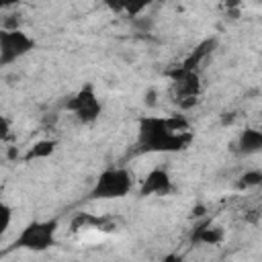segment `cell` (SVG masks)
Masks as SVG:
<instances>
[{
	"mask_svg": "<svg viewBox=\"0 0 262 262\" xmlns=\"http://www.w3.org/2000/svg\"><path fill=\"white\" fill-rule=\"evenodd\" d=\"M6 6H8V4H4V2H0V10H2V8H6Z\"/></svg>",
	"mask_w": 262,
	"mask_h": 262,
	"instance_id": "cell-18",
	"label": "cell"
},
{
	"mask_svg": "<svg viewBox=\"0 0 262 262\" xmlns=\"http://www.w3.org/2000/svg\"><path fill=\"white\" fill-rule=\"evenodd\" d=\"M162 262H182V256L180 254H168V256H164Z\"/></svg>",
	"mask_w": 262,
	"mask_h": 262,
	"instance_id": "cell-15",
	"label": "cell"
},
{
	"mask_svg": "<svg viewBox=\"0 0 262 262\" xmlns=\"http://www.w3.org/2000/svg\"><path fill=\"white\" fill-rule=\"evenodd\" d=\"M260 182H262V172L260 170H248L246 174H242L239 178H237V188L239 190H248V188H256V186H260Z\"/></svg>",
	"mask_w": 262,
	"mask_h": 262,
	"instance_id": "cell-11",
	"label": "cell"
},
{
	"mask_svg": "<svg viewBox=\"0 0 262 262\" xmlns=\"http://www.w3.org/2000/svg\"><path fill=\"white\" fill-rule=\"evenodd\" d=\"M223 239H225V229L221 225H213V223L196 227L192 231V235H190L192 244H205V246H217Z\"/></svg>",
	"mask_w": 262,
	"mask_h": 262,
	"instance_id": "cell-8",
	"label": "cell"
},
{
	"mask_svg": "<svg viewBox=\"0 0 262 262\" xmlns=\"http://www.w3.org/2000/svg\"><path fill=\"white\" fill-rule=\"evenodd\" d=\"M192 143V133L182 131V133H172L168 127L166 117H154L145 115L139 119V129H137V151H160V154H172V151H182Z\"/></svg>",
	"mask_w": 262,
	"mask_h": 262,
	"instance_id": "cell-1",
	"label": "cell"
},
{
	"mask_svg": "<svg viewBox=\"0 0 262 262\" xmlns=\"http://www.w3.org/2000/svg\"><path fill=\"white\" fill-rule=\"evenodd\" d=\"M8 158H10V160L18 158V151H16V147H10V149H8Z\"/></svg>",
	"mask_w": 262,
	"mask_h": 262,
	"instance_id": "cell-17",
	"label": "cell"
},
{
	"mask_svg": "<svg viewBox=\"0 0 262 262\" xmlns=\"http://www.w3.org/2000/svg\"><path fill=\"white\" fill-rule=\"evenodd\" d=\"M237 149H239V154H246V156L258 154L262 149V133L254 127L244 129L237 137Z\"/></svg>",
	"mask_w": 262,
	"mask_h": 262,
	"instance_id": "cell-9",
	"label": "cell"
},
{
	"mask_svg": "<svg viewBox=\"0 0 262 262\" xmlns=\"http://www.w3.org/2000/svg\"><path fill=\"white\" fill-rule=\"evenodd\" d=\"M203 213H205V207H203V205H196V207L192 209V215H194V217H201Z\"/></svg>",
	"mask_w": 262,
	"mask_h": 262,
	"instance_id": "cell-16",
	"label": "cell"
},
{
	"mask_svg": "<svg viewBox=\"0 0 262 262\" xmlns=\"http://www.w3.org/2000/svg\"><path fill=\"white\" fill-rule=\"evenodd\" d=\"M172 178L164 168H154L151 172H147V176L143 178L141 186H139V196H164L172 192Z\"/></svg>",
	"mask_w": 262,
	"mask_h": 262,
	"instance_id": "cell-6",
	"label": "cell"
},
{
	"mask_svg": "<svg viewBox=\"0 0 262 262\" xmlns=\"http://www.w3.org/2000/svg\"><path fill=\"white\" fill-rule=\"evenodd\" d=\"M145 104H149V106L156 104V90H147L145 92Z\"/></svg>",
	"mask_w": 262,
	"mask_h": 262,
	"instance_id": "cell-14",
	"label": "cell"
},
{
	"mask_svg": "<svg viewBox=\"0 0 262 262\" xmlns=\"http://www.w3.org/2000/svg\"><path fill=\"white\" fill-rule=\"evenodd\" d=\"M10 223H12V207L0 199V239H2L4 233L8 231Z\"/></svg>",
	"mask_w": 262,
	"mask_h": 262,
	"instance_id": "cell-12",
	"label": "cell"
},
{
	"mask_svg": "<svg viewBox=\"0 0 262 262\" xmlns=\"http://www.w3.org/2000/svg\"><path fill=\"white\" fill-rule=\"evenodd\" d=\"M57 227H59V223L55 219L31 221L20 229V233L12 242V248L27 250V252H45L55 244Z\"/></svg>",
	"mask_w": 262,
	"mask_h": 262,
	"instance_id": "cell-3",
	"label": "cell"
},
{
	"mask_svg": "<svg viewBox=\"0 0 262 262\" xmlns=\"http://www.w3.org/2000/svg\"><path fill=\"white\" fill-rule=\"evenodd\" d=\"M66 108L72 111L76 115V119L82 121V123H94L100 117V111H102L100 100L96 98V92H94L92 84H86L84 88H80L66 102Z\"/></svg>",
	"mask_w": 262,
	"mask_h": 262,
	"instance_id": "cell-5",
	"label": "cell"
},
{
	"mask_svg": "<svg viewBox=\"0 0 262 262\" xmlns=\"http://www.w3.org/2000/svg\"><path fill=\"white\" fill-rule=\"evenodd\" d=\"M10 137H12V133H10V121L0 115V141H8Z\"/></svg>",
	"mask_w": 262,
	"mask_h": 262,
	"instance_id": "cell-13",
	"label": "cell"
},
{
	"mask_svg": "<svg viewBox=\"0 0 262 262\" xmlns=\"http://www.w3.org/2000/svg\"><path fill=\"white\" fill-rule=\"evenodd\" d=\"M55 147H57V141H55V139H39V141H35V143L27 149V154L23 156V160H25V162L45 160V158H49V156L55 151Z\"/></svg>",
	"mask_w": 262,
	"mask_h": 262,
	"instance_id": "cell-10",
	"label": "cell"
},
{
	"mask_svg": "<svg viewBox=\"0 0 262 262\" xmlns=\"http://www.w3.org/2000/svg\"><path fill=\"white\" fill-rule=\"evenodd\" d=\"M215 45H217V41L215 39H205V41H201L188 55H186V59L178 66L180 70H184V72H196V68L203 63V59L215 49Z\"/></svg>",
	"mask_w": 262,
	"mask_h": 262,
	"instance_id": "cell-7",
	"label": "cell"
},
{
	"mask_svg": "<svg viewBox=\"0 0 262 262\" xmlns=\"http://www.w3.org/2000/svg\"><path fill=\"white\" fill-rule=\"evenodd\" d=\"M133 190V174L127 168H106L98 174L90 199L98 201H111V199H123Z\"/></svg>",
	"mask_w": 262,
	"mask_h": 262,
	"instance_id": "cell-2",
	"label": "cell"
},
{
	"mask_svg": "<svg viewBox=\"0 0 262 262\" xmlns=\"http://www.w3.org/2000/svg\"><path fill=\"white\" fill-rule=\"evenodd\" d=\"M35 49V39H31L23 29L2 31L0 29V66H10Z\"/></svg>",
	"mask_w": 262,
	"mask_h": 262,
	"instance_id": "cell-4",
	"label": "cell"
}]
</instances>
